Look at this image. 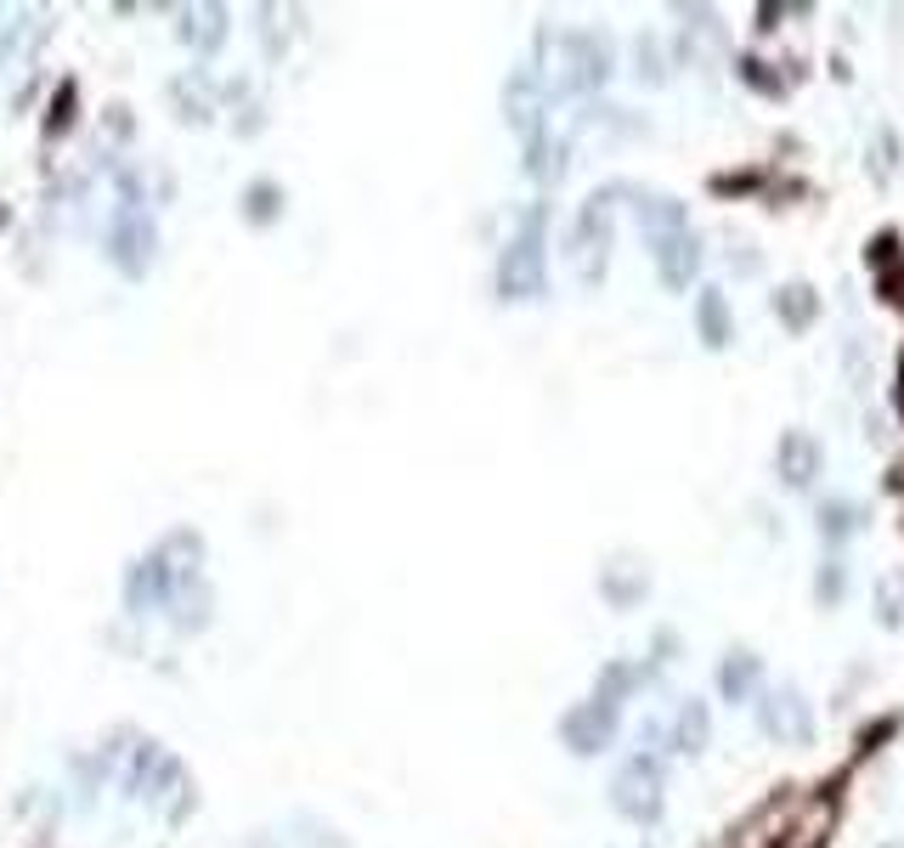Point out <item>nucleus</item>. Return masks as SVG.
I'll return each instance as SVG.
<instances>
[{
  "label": "nucleus",
  "instance_id": "nucleus-2",
  "mask_svg": "<svg viewBox=\"0 0 904 848\" xmlns=\"http://www.w3.org/2000/svg\"><path fill=\"white\" fill-rule=\"evenodd\" d=\"M758 725H763L768 735H775V741H791V746H809V741H814V712H809V702H802L797 691H775V696H763Z\"/></svg>",
  "mask_w": 904,
  "mask_h": 848
},
{
  "label": "nucleus",
  "instance_id": "nucleus-1",
  "mask_svg": "<svg viewBox=\"0 0 904 848\" xmlns=\"http://www.w3.org/2000/svg\"><path fill=\"white\" fill-rule=\"evenodd\" d=\"M758 821L768 826L763 848H825L843 821V792H836V780L814 792H780L775 809H763Z\"/></svg>",
  "mask_w": 904,
  "mask_h": 848
},
{
  "label": "nucleus",
  "instance_id": "nucleus-13",
  "mask_svg": "<svg viewBox=\"0 0 904 848\" xmlns=\"http://www.w3.org/2000/svg\"><path fill=\"white\" fill-rule=\"evenodd\" d=\"M882 623H888V628H899V623H904V589H899V577H888V582H882Z\"/></svg>",
  "mask_w": 904,
  "mask_h": 848
},
{
  "label": "nucleus",
  "instance_id": "nucleus-10",
  "mask_svg": "<svg viewBox=\"0 0 904 848\" xmlns=\"http://www.w3.org/2000/svg\"><path fill=\"white\" fill-rule=\"evenodd\" d=\"M899 725H904V712H888V719H877V725H870V730H865V735L854 741V758H865V753H877V746H882V741H888V735H893Z\"/></svg>",
  "mask_w": 904,
  "mask_h": 848
},
{
  "label": "nucleus",
  "instance_id": "nucleus-9",
  "mask_svg": "<svg viewBox=\"0 0 904 848\" xmlns=\"http://www.w3.org/2000/svg\"><path fill=\"white\" fill-rule=\"evenodd\" d=\"M859 527V509L854 504H825V515H820V532L825 538H848Z\"/></svg>",
  "mask_w": 904,
  "mask_h": 848
},
{
  "label": "nucleus",
  "instance_id": "nucleus-12",
  "mask_svg": "<svg viewBox=\"0 0 904 848\" xmlns=\"http://www.w3.org/2000/svg\"><path fill=\"white\" fill-rule=\"evenodd\" d=\"M679 735H684V753H695L701 741H707V707H684V725H679Z\"/></svg>",
  "mask_w": 904,
  "mask_h": 848
},
{
  "label": "nucleus",
  "instance_id": "nucleus-5",
  "mask_svg": "<svg viewBox=\"0 0 904 848\" xmlns=\"http://www.w3.org/2000/svg\"><path fill=\"white\" fill-rule=\"evenodd\" d=\"M775 311H780V322H786L791 334L814 329V317H820V295H814V283H786L780 295H775Z\"/></svg>",
  "mask_w": 904,
  "mask_h": 848
},
{
  "label": "nucleus",
  "instance_id": "nucleus-3",
  "mask_svg": "<svg viewBox=\"0 0 904 848\" xmlns=\"http://www.w3.org/2000/svg\"><path fill=\"white\" fill-rule=\"evenodd\" d=\"M870 278H877V295L888 306H904V238L893 233V226H882L877 238H870Z\"/></svg>",
  "mask_w": 904,
  "mask_h": 848
},
{
  "label": "nucleus",
  "instance_id": "nucleus-11",
  "mask_svg": "<svg viewBox=\"0 0 904 848\" xmlns=\"http://www.w3.org/2000/svg\"><path fill=\"white\" fill-rule=\"evenodd\" d=\"M814 594H820V605H836V600H843V561H825V566H820Z\"/></svg>",
  "mask_w": 904,
  "mask_h": 848
},
{
  "label": "nucleus",
  "instance_id": "nucleus-7",
  "mask_svg": "<svg viewBox=\"0 0 904 848\" xmlns=\"http://www.w3.org/2000/svg\"><path fill=\"white\" fill-rule=\"evenodd\" d=\"M622 809H633V814H656V780H650V769L622 775Z\"/></svg>",
  "mask_w": 904,
  "mask_h": 848
},
{
  "label": "nucleus",
  "instance_id": "nucleus-14",
  "mask_svg": "<svg viewBox=\"0 0 904 848\" xmlns=\"http://www.w3.org/2000/svg\"><path fill=\"white\" fill-rule=\"evenodd\" d=\"M888 486H893V493H904V459H899V464L888 470Z\"/></svg>",
  "mask_w": 904,
  "mask_h": 848
},
{
  "label": "nucleus",
  "instance_id": "nucleus-6",
  "mask_svg": "<svg viewBox=\"0 0 904 848\" xmlns=\"http://www.w3.org/2000/svg\"><path fill=\"white\" fill-rule=\"evenodd\" d=\"M701 334H707V345H729V306L718 288L701 295Z\"/></svg>",
  "mask_w": 904,
  "mask_h": 848
},
{
  "label": "nucleus",
  "instance_id": "nucleus-15",
  "mask_svg": "<svg viewBox=\"0 0 904 848\" xmlns=\"http://www.w3.org/2000/svg\"><path fill=\"white\" fill-rule=\"evenodd\" d=\"M893 408L904 413V356H899V390H893Z\"/></svg>",
  "mask_w": 904,
  "mask_h": 848
},
{
  "label": "nucleus",
  "instance_id": "nucleus-8",
  "mask_svg": "<svg viewBox=\"0 0 904 848\" xmlns=\"http://www.w3.org/2000/svg\"><path fill=\"white\" fill-rule=\"evenodd\" d=\"M752 679H758V657H752V650H735V662H729V668H718V684H724V696H741Z\"/></svg>",
  "mask_w": 904,
  "mask_h": 848
},
{
  "label": "nucleus",
  "instance_id": "nucleus-4",
  "mask_svg": "<svg viewBox=\"0 0 904 848\" xmlns=\"http://www.w3.org/2000/svg\"><path fill=\"white\" fill-rule=\"evenodd\" d=\"M820 464H825V452H820V441L809 431H786L780 436V481L786 486H809L820 475Z\"/></svg>",
  "mask_w": 904,
  "mask_h": 848
}]
</instances>
